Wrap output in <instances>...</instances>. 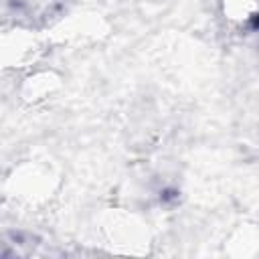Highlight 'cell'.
Returning <instances> with one entry per match:
<instances>
[{
  "label": "cell",
  "instance_id": "6da1fadb",
  "mask_svg": "<svg viewBox=\"0 0 259 259\" xmlns=\"http://www.w3.org/2000/svg\"><path fill=\"white\" fill-rule=\"evenodd\" d=\"M225 14L237 22L259 18V0H225Z\"/></svg>",
  "mask_w": 259,
  "mask_h": 259
}]
</instances>
